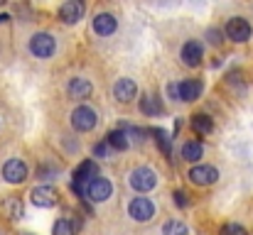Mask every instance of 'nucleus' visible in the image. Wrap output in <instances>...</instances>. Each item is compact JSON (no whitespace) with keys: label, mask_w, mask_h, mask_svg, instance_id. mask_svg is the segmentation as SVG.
Segmentation results:
<instances>
[{"label":"nucleus","mask_w":253,"mask_h":235,"mask_svg":"<svg viewBox=\"0 0 253 235\" xmlns=\"http://www.w3.org/2000/svg\"><path fill=\"white\" fill-rule=\"evenodd\" d=\"M96 123H98V115H96V110L91 105L74 108V113H72V128L77 133H91L96 128Z\"/></svg>","instance_id":"1"},{"label":"nucleus","mask_w":253,"mask_h":235,"mask_svg":"<svg viewBox=\"0 0 253 235\" xmlns=\"http://www.w3.org/2000/svg\"><path fill=\"white\" fill-rule=\"evenodd\" d=\"M158 184V174L150 169V167H135L130 171V186L140 194H148L150 189H155Z\"/></svg>","instance_id":"2"},{"label":"nucleus","mask_w":253,"mask_h":235,"mask_svg":"<svg viewBox=\"0 0 253 235\" xmlns=\"http://www.w3.org/2000/svg\"><path fill=\"white\" fill-rule=\"evenodd\" d=\"M128 216L133 221H138V223H148L155 216V206H153V201L148 196H135L130 201V206H128Z\"/></svg>","instance_id":"3"},{"label":"nucleus","mask_w":253,"mask_h":235,"mask_svg":"<svg viewBox=\"0 0 253 235\" xmlns=\"http://www.w3.org/2000/svg\"><path fill=\"white\" fill-rule=\"evenodd\" d=\"M30 201L40 208H52V206L59 203V191L49 184H42V186H35L30 191Z\"/></svg>","instance_id":"4"},{"label":"nucleus","mask_w":253,"mask_h":235,"mask_svg":"<svg viewBox=\"0 0 253 235\" xmlns=\"http://www.w3.org/2000/svg\"><path fill=\"white\" fill-rule=\"evenodd\" d=\"M30 52L40 59H49L54 52H57V44H54V37L47 34V32H37L32 39H30Z\"/></svg>","instance_id":"5"},{"label":"nucleus","mask_w":253,"mask_h":235,"mask_svg":"<svg viewBox=\"0 0 253 235\" xmlns=\"http://www.w3.org/2000/svg\"><path fill=\"white\" fill-rule=\"evenodd\" d=\"M111 191H113V186H111V181L103 179V176H96L93 181L86 184V199L93 201V203L108 201V199H111Z\"/></svg>","instance_id":"6"},{"label":"nucleus","mask_w":253,"mask_h":235,"mask_svg":"<svg viewBox=\"0 0 253 235\" xmlns=\"http://www.w3.org/2000/svg\"><path fill=\"white\" fill-rule=\"evenodd\" d=\"M251 25H249V20H244V17H231L229 22H226V37L231 39V42H249L251 39Z\"/></svg>","instance_id":"7"},{"label":"nucleus","mask_w":253,"mask_h":235,"mask_svg":"<svg viewBox=\"0 0 253 235\" xmlns=\"http://www.w3.org/2000/svg\"><path fill=\"white\" fill-rule=\"evenodd\" d=\"M2 179L7 184H22L27 179V164L22 159H7L2 164Z\"/></svg>","instance_id":"8"},{"label":"nucleus","mask_w":253,"mask_h":235,"mask_svg":"<svg viewBox=\"0 0 253 235\" xmlns=\"http://www.w3.org/2000/svg\"><path fill=\"white\" fill-rule=\"evenodd\" d=\"M216 179H219V171H216V167H211V164H197V167L189 169V181L197 184V186H209V184H214Z\"/></svg>","instance_id":"9"},{"label":"nucleus","mask_w":253,"mask_h":235,"mask_svg":"<svg viewBox=\"0 0 253 235\" xmlns=\"http://www.w3.org/2000/svg\"><path fill=\"white\" fill-rule=\"evenodd\" d=\"M179 57H182V62H184L189 69L199 67V64H202V59H204V47H202V42H197V39L184 42V47H182Z\"/></svg>","instance_id":"10"},{"label":"nucleus","mask_w":253,"mask_h":235,"mask_svg":"<svg viewBox=\"0 0 253 235\" xmlns=\"http://www.w3.org/2000/svg\"><path fill=\"white\" fill-rule=\"evenodd\" d=\"M0 216L5 221H20L25 216V206H22V199L20 196H5L0 201Z\"/></svg>","instance_id":"11"},{"label":"nucleus","mask_w":253,"mask_h":235,"mask_svg":"<svg viewBox=\"0 0 253 235\" xmlns=\"http://www.w3.org/2000/svg\"><path fill=\"white\" fill-rule=\"evenodd\" d=\"M84 2L82 0H67L62 7H59V17H62V22H67V25H77L82 17H84Z\"/></svg>","instance_id":"12"},{"label":"nucleus","mask_w":253,"mask_h":235,"mask_svg":"<svg viewBox=\"0 0 253 235\" xmlns=\"http://www.w3.org/2000/svg\"><path fill=\"white\" fill-rule=\"evenodd\" d=\"M113 96L118 103H130L135 96H138V86L133 78H118L116 86H113Z\"/></svg>","instance_id":"13"},{"label":"nucleus","mask_w":253,"mask_h":235,"mask_svg":"<svg viewBox=\"0 0 253 235\" xmlns=\"http://www.w3.org/2000/svg\"><path fill=\"white\" fill-rule=\"evenodd\" d=\"M177 86H179V101H187V103L197 101V98L202 96V88H204L199 78H184V81H179Z\"/></svg>","instance_id":"14"},{"label":"nucleus","mask_w":253,"mask_h":235,"mask_svg":"<svg viewBox=\"0 0 253 235\" xmlns=\"http://www.w3.org/2000/svg\"><path fill=\"white\" fill-rule=\"evenodd\" d=\"M116 27H118V22H116V17H113L111 12H98V15L93 17V32L101 34V37L113 34Z\"/></svg>","instance_id":"15"},{"label":"nucleus","mask_w":253,"mask_h":235,"mask_svg":"<svg viewBox=\"0 0 253 235\" xmlns=\"http://www.w3.org/2000/svg\"><path fill=\"white\" fill-rule=\"evenodd\" d=\"M69 96L72 98H77V101H82V98H88L91 96V91H93V86H91V81L88 78H82V76H77V78H72L69 81Z\"/></svg>","instance_id":"16"},{"label":"nucleus","mask_w":253,"mask_h":235,"mask_svg":"<svg viewBox=\"0 0 253 235\" xmlns=\"http://www.w3.org/2000/svg\"><path fill=\"white\" fill-rule=\"evenodd\" d=\"M140 113L148 115V118L160 115V113H163V103H160V98H158V96H143V98H140Z\"/></svg>","instance_id":"17"},{"label":"nucleus","mask_w":253,"mask_h":235,"mask_svg":"<svg viewBox=\"0 0 253 235\" xmlns=\"http://www.w3.org/2000/svg\"><path fill=\"white\" fill-rule=\"evenodd\" d=\"M130 135L126 133V130H111L108 133V137H106V142L113 147V150H118V152H123V150H128L130 147V140H128Z\"/></svg>","instance_id":"18"},{"label":"nucleus","mask_w":253,"mask_h":235,"mask_svg":"<svg viewBox=\"0 0 253 235\" xmlns=\"http://www.w3.org/2000/svg\"><path fill=\"white\" fill-rule=\"evenodd\" d=\"M192 130H194L197 135H209V133L214 130V123H211V118H209V115L197 113V115L192 118Z\"/></svg>","instance_id":"19"},{"label":"nucleus","mask_w":253,"mask_h":235,"mask_svg":"<svg viewBox=\"0 0 253 235\" xmlns=\"http://www.w3.org/2000/svg\"><path fill=\"white\" fill-rule=\"evenodd\" d=\"M182 157L187 159V162H199L202 157H204V147H202V142H184L182 145Z\"/></svg>","instance_id":"20"},{"label":"nucleus","mask_w":253,"mask_h":235,"mask_svg":"<svg viewBox=\"0 0 253 235\" xmlns=\"http://www.w3.org/2000/svg\"><path fill=\"white\" fill-rule=\"evenodd\" d=\"M148 133H150V135H155V140H158V145H160V150H163L165 155L172 152V137H169L165 130H160V128H150Z\"/></svg>","instance_id":"21"},{"label":"nucleus","mask_w":253,"mask_h":235,"mask_svg":"<svg viewBox=\"0 0 253 235\" xmlns=\"http://www.w3.org/2000/svg\"><path fill=\"white\" fill-rule=\"evenodd\" d=\"M52 235H77V226L69 218H59L52 228Z\"/></svg>","instance_id":"22"},{"label":"nucleus","mask_w":253,"mask_h":235,"mask_svg":"<svg viewBox=\"0 0 253 235\" xmlns=\"http://www.w3.org/2000/svg\"><path fill=\"white\" fill-rule=\"evenodd\" d=\"M163 235H187V226L182 221H168L163 226Z\"/></svg>","instance_id":"23"},{"label":"nucleus","mask_w":253,"mask_h":235,"mask_svg":"<svg viewBox=\"0 0 253 235\" xmlns=\"http://www.w3.org/2000/svg\"><path fill=\"white\" fill-rule=\"evenodd\" d=\"M219 235H249V231L244 226H239V223H226Z\"/></svg>","instance_id":"24"},{"label":"nucleus","mask_w":253,"mask_h":235,"mask_svg":"<svg viewBox=\"0 0 253 235\" xmlns=\"http://www.w3.org/2000/svg\"><path fill=\"white\" fill-rule=\"evenodd\" d=\"M174 203H177L179 208L189 206V199H187V194H184V191H174Z\"/></svg>","instance_id":"25"},{"label":"nucleus","mask_w":253,"mask_h":235,"mask_svg":"<svg viewBox=\"0 0 253 235\" xmlns=\"http://www.w3.org/2000/svg\"><path fill=\"white\" fill-rule=\"evenodd\" d=\"M108 147H111L108 142H98V145L93 147V155L96 157H108Z\"/></svg>","instance_id":"26"},{"label":"nucleus","mask_w":253,"mask_h":235,"mask_svg":"<svg viewBox=\"0 0 253 235\" xmlns=\"http://www.w3.org/2000/svg\"><path fill=\"white\" fill-rule=\"evenodd\" d=\"M207 37H209V42H211V44H219V42H221V32H219V30H209V32H207Z\"/></svg>","instance_id":"27"},{"label":"nucleus","mask_w":253,"mask_h":235,"mask_svg":"<svg viewBox=\"0 0 253 235\" xmlns=\"http://www.w3.org/2000/svg\"><path fill=\"white\" fill-rule=\"evenodd\" d=\"M168 91H169V98L179 101V86H177V83H169V86H168Z\"/></svg>","instance_id":"28"},{"label":"nucleus","mask_w":253,"mask_h":235,"mask_svg":"<svg viewBox=\"0 0 253 235\" xmlns=\"http://www.w3.org/2000/svg\"><path fill=\"white\" fill-rule=\"evenodd\" d=\"M7 20H10L7 15H0V22H7Z\"/></svg>","instance_id":"29"},{"label":"nucleus","mask_w":253,"mask_h":235,"mask_svg":"<svg viewBox=\"0 0 253 235\" xmlns=\"http://www.w3.org/2000/svg\"><path fill=\"white\" fill-rule=\"evenodd\" d=\"M20 235H32V233H20Z\"/></svg>","instance_id":"30"}]
</instances>
